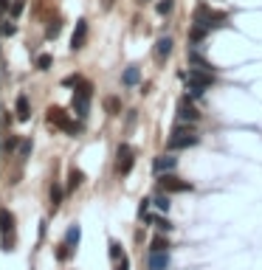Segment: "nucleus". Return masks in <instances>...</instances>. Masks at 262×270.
<instances>
[{"instance_id": "f257e3e1", "label": "nucleus", "mask_w": 262, "mask_h": 270, "mask_svg": "<svg viewBox=\"0 0 262 270\" xmlns=\"http://www.w3.org/2000/svg\"><path fill=\"white\" fill-rule=\"evenodd\" d=\"M183 82H186L189 93L197 99V96H203L206 90L214 85V76H212V73H203V70H189V73H183Z\"/></svg>"}, {"instance_id": "f03ea898", "label": "nucleus", "mask_w": 262, "mask_h": 270, "mask_svg": "<svg viewBox=\"0 0 262 270\" xmlns=\"http://www.w3.org/2000/svg\"><path fill=\"white\" fill-rule=\"evenodd\" d=\"M194 22H197V25H206V28L212 31V28L226 25V14H223V11H212L209 6H197V9H194Z\"/></svg>"}, {"instance_id": "7ed1b4c3", "label": "nucleus", "mask_w": 262, "mask_h": 270, "mask_svg": "<svg viewBox=\"0 0 262 270\" xmlns=\"http://www.w3.org/2000/svg\"><path fill=\"white\" fill-rule=\"evenodd\" d=\"M197 144V133L189 130V127H175L169 138V149H186V146Z\"/></svg>"}, {"instance_id": "20e7f679", "label": "nucleus", "mask_w": 262, "mask_h": 270, "mask_svg": "<svg viewBox=\"0 0 262 270\" xmlns=\"http://www.w3.org/2000/svg\"><path fill=\"white\" fill-rule=\"evenodd\" d=\"M0 236H3V250H12L14 245V217L12 211H0Z\"/></svg>"}, {"instance_id": "39448f33", "label": "nucleus", "mask_w": 262, "mask_h": 270, "mask_svg": "<svg viewBox=\"0 0 262 270\" xmlns=\"http://www.w3.org/2000/svg\"><path fill=\"white\" fill-rule=\"evenodd\" d=\"M189 68H192V70H203V73H212V76H214V65H212V62H206V56L200 54V48H197V45L189 48Z\"/></svg>"}, {"instance_id": "423d86ee", "label": "nucleus", "mask_w": 262, "mask_h": 270, "mask_svg": "<svg viewBox=\"0 0 262 270\" xmlns=\"http://www.w3.org/2000/svg\"><path fill=\"white\" fill-rule=\"evenodd\" d=\"M161 191H167V194H181V191H192V183H186V180H178L167 175V178H161Z\"/></svg>"}, {"instance_id": "0eeeda50", "label": "nucleus", "mask_w": 262, "mask_h": 270, "mask_svg": "<svg viewBox=\"0 0 262 270\" xmlns=\"http://www.w3.org/2000/svg\"><path fill=\"white\" fill-rule=\"evenodd\" d=\"M48 121L57 124V127H62V130H68V133H76V124L71 121L68 115H65V110H59V107L48 110Z\"/></svg>"}, {"instance_id": "6e6552de", "label": "nucleus", "mask_w": 262, "mask_h": 270, "mask_svg": "<svg viewBox=\"0 0 262 270\" xmlns=\"http://www.w3.org/2000/svg\"><path fill=\"white\" fill-rule=\"evenodd\" d=\"M79 236H82V231H79V225H71L68 228V234H65V250H59V259H65L71 253V250H73V248L79 245Z\"/></svg>"}, {"instance_id": "1a4fd4ad", "label": "nucleus", "mask_w": 262, "mask_h": 270, "mask_svg": "<svg viewBox=\"0 0 262 270\" xmlns=\"http://www.w3.org/2000/svg\"><path fill=\"white\" fill-rule=\"evenodd\" d=\"M178 118H181V121H197V118H200V112H197V107H194L192 101L189 99H181V104H178Z\"/></svg>"}, {"instance_id": "9d476101", "label": "nucleus", "mask_w": 262, "mask_h": 270, "mask_svg": "<svg viewBox=\"0 0 262 270\" xmlns=\"http://www.w3.org/2000/svg\"><path fill=\"white\" fill-rule=\"evenodd\" d=\"M169 268V250H149V270Z\"/></svg>"}, {"instance_id": "9b49d317", "label": "nucleus", "mask_w": 262, "mask_h": 270, "mask_svg": "<svg viewBox=\"0 0 262 270\" xmlns=\"http://www.w3.org/2000/svg\"><path fill=\"white\" fill-rule=\"evenodd\" d=\"M130 166H133V149H130L127 144H121V146H119V172L127 175Z\"/></svg>"}, {"instance_id": "f8f14e48", "label": "nucleus", "mask_w": 262, "mask_h": 270, "mask_svg": "<svg viewBox=\"0 0 262 270\" xmlns=\"http://www.w3.org/2000/svg\"><path fill=\"white\" fill-rule=\"evenodd\" d=\"M85 40H88V20H79L76 22V31H73V40H71V48L79 51L82 45H85Z\"/></svg>"}, {"instance_id": "ddd939ff", "label": "nucleus", "mask_w": 262, "mask_h": 270, "mask_svg": "<svg viewBox=\"0 0 262 270\" xmlns=\"http://www.w3.org/2000/svg\"><path fill=\"white\" fill-rule=\"evenodd\" d=\"M169 54H172V40L169 37H161L158 43H155V56H158V59H167Z\"/></svg>"}, {"instance_id": "4468645a", "label": "nucleus", "mask_w": 262, "mask_h": 270, "mask_svg": "<svg viewBox=\"0 0 262 270\" xmlns=\"http://www.w3.org/2000/svg\"><path fill=\"white\" fill-rule=\"evenodd\" d=\"M175 166H178V160H175L172 155H161L158 160H155V172H158V175L161 172H172Z\"/></svg>"}, {"instance_id": "2eb2a0df", "label": "nucleus", "mask_w": 262, "mask_h": 270, "mask_svg": "<svg viewBox=\"0 0 262 270\" xmlns=\"http://www.w3.org/2000/svg\"><path fill=\"white\" fill-rule=\"evenodd\" d=\"M28 115H31V110H28V99H25V96H17V118L25 121Z\"/></svg>"}, {"instance_id": "dca6fc26", "label": "nucleus", "mask_w": 262, "mask_h": 270, "mask_svg": "<svg viewBox=\"0 0 262 270\" xmlns=\"http://www.w3.org/2000/svg\"><path fill=\"white\" fill-rule=\"evenodd\" d=\"M152 202H155L158 211H169V194H167V191H158V194L152 197Z\"/></svg>"}, {"instance_id": "f3484780", "label": "nucleus", "mask_w": 262, "mask_h": 270, "mask_svg": "<svg viewBox=\"0 0 262 270\" xmlns=\"http://www.w3.org/2000/svg\"><path fill=\"white\" fill-rule=\"evenodd\" d=\"M121 82H124L127 88H130V85H136V82H138V68H127L124 76H121Z\"/></svg>"}, {"instance_id": "a211bd4d", "label": "nucleus", "mask_w": 262, "mask_h": 270, "mask_svg": "<svg viewBox=\"0 0 262 270\" xmlns=\"http://www.w3.org/2000/svg\"><path fill=\"white\" fill-rule=\"evenodd\" d=\"M149 250H169V239H164V236H155Z\"/></svg>"}, {"instance_id": "6ab92c4d", "label": "nucleus", "mask_w": 262, "mask_h": 270, "mask_svg": "<svg viewBox=\"0 0 262 270\" xmlns=\"http://www.w3.org/2000/svg\"><path fill=\"white\" fill-rule=\"evenodd\" d=\"M175 9V0H161L158 3V14H169Z\"/></svg>"}, {"instance_id": "aec40b11", "label": "nucleus", "mask_w": 262, "mask_h": 270, "mask_svg": "<svg viewBox=\"0 0 262 270\" xmlns=\"http://www.w3.org/2000/svg\"><path fill=\"white\" fill-rule=\"evenodd\" d=\"M82 183V172H76V169H71V183H68V189H76Z\"/></svg>"}, {"instance_id": "412c9836", "label": "nucleus", "mask_w": 262, "mask_h": 270, "mask_svg": "<svg viewBox=\"0 0 262 270\" xmlns=\"http://www.w3.org/2000/svg\"><path fill=\"white\" fill-rule=\"evenodd\" d=\"M59 200H62V189H59V186H54V189H51V205L57 208Z\"/></svg>"}, {"instance_id": "4be33fe9", "label": "nucleus", "mask_w": 262, "mask_h": 270, "mask_svg": "<svg viewBox=\"0 0 262 270\" xmlns=\"http://www.w3.org/2000/svg\"><path fill=\"white\" fill-rule=\"evenodd\" d=\"M155 225H158L161 231H172V223H169V220H161V217H158V220H155Z\"/></svg>"}, {"instance_id": "5701e85b", "label": "nucleus", "mask_w": 262, "mask_h": 270, "mask_svg": "<svg viewBox=\"0 0 262 270\" xmlns=\"http://www.w3.org/2000/svg\"><path fill=\"white\" fill-rule=\"evenodd\" d=\"M48 65H51V56H46V54H43L40 59H37V68H43V70H46Z\"/></svg>"}, {"instance_id": "b1692460", "label": "nucleus", "mask_w": 262, "mask_h": 270, "mask_svg": "<svg viewBox=\"0 0 262 270\" xmlns=\"http://www.w3.org/2000/svg\"><path fill=\"white\" fill-rule=\"evenodd\" d=\"M110 256H113V259L121 256V248H119V242H110Z\"/></svg>"}, {"instance_id": "393cba45", "label": "nucleus", "mask_w": 262, "mask_h": 270, "mask_svg": "<svg viewBox=\"0 0 262 270\" xmlns=\"http://www.w3.org/2000/svg\"><path fill=\"white\" fill-rule=\"evenodd\" d=\"M59 34V22H54V25H48V37H57Z\"/></svg>"}, {"instance_id": "a878e982", "label": "nucleus", "mask_w": 262, "mask_h": 270, "mask_svg": "<svg viewBox=\"0 0 262 270\" xmlns=\"http://www.w3.org/2000/svg\"><path fill=\"white\" fill-rule=\"evenodd\" d=\"M28 152H31V144H28V141H25V144H23V146H20V155H23V158H25V155H28Z\"/></svg>"}, {"instance_id": "bb28decb", "label": "nucleus", "mask_w": 262, "mask_h": 270, "mask_svg": "<svg viewBox=\"0 0 262 270\" xmlns=\"http://www.w3.org/2000/svg\"><path fill=\"white\" fill-rule=\"evenodd\" d=\"M3 11H9V0H0V14Z\"/></svg>"}, {"instance_id": "cd10ccee", "label": "nucleus", "mask_w": 262, "mask_h": 270, "mask_svg": "<svg viewBox=\"0 0 262 270\" xmlns=\"http://www.w3.org/2000/svg\"><path fill=\"white\" fill-rule=\"evenodd\" d=\"M113 6V0H104V9H110Z\"/></svg>"}, {"instance_id": "c85d7f7f", "label": "nucleus", "mask_w": 262, "mask_h": 270, "mask_svg": "<svg viewBox=\"0 0 262 270\" xmlns=\"http://www.w3.org/2000/svg\"><path fill=\"white\" fill-rule=\"evenodd\" d=\"M119 270H127V262H121V268H119Z\"/></svg>"}, {"instance_id": "c756f323", "label": "nucleus", "mask_w": 262, "mask_h": 270, "mask_svg": "<svg viewBox=\"0 0 262 270\" xmlns=\"http://www.w3.org/2000/svg\"><path fill=\"white\" fill-rule=\"evenodd\" d=\"M141 3H144V0H141Z\"/></svg>"}]
</instances>
